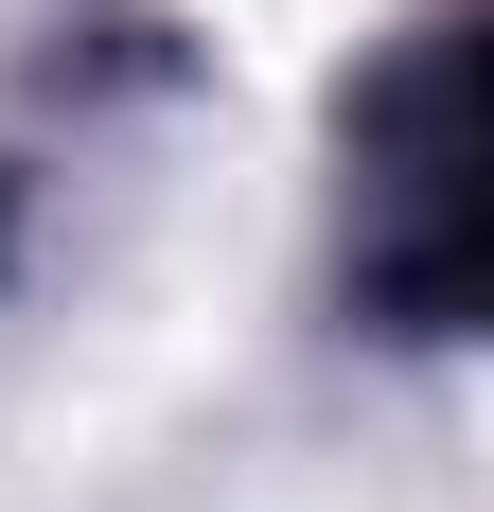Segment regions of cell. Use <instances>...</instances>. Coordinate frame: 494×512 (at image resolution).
<instances>
[{"label":"cell","instance_id":"1","mask_svg":"<svg viewBox=\"0 0 494 512\" xmlns=\"http://www.w3.org/2000/svg\"><path fill=\"white\" fill-rule=\"evenodd\" d=\"M353 301L389 336H459L477 301V18H424L353 106Z\"/></svg>","mask_w":494,"mask_h":512}]
</instances>
